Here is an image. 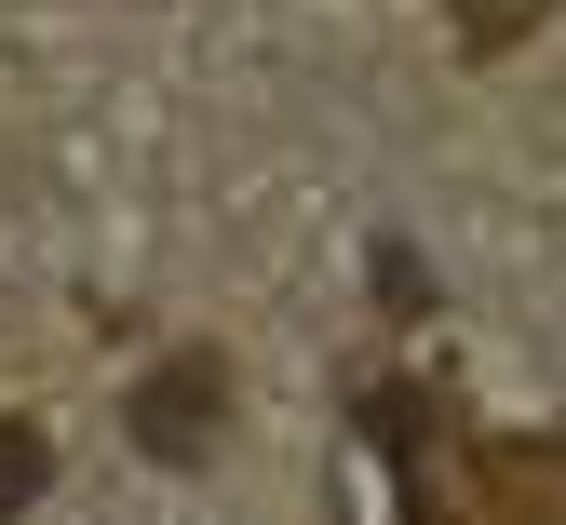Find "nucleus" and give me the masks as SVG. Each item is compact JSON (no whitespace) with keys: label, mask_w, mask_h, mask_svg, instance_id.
Listing matches in <instances>:
<instances>
[{"label":"nucleus","mask_w":566,"mask_h":525,"mask_svg":"<svg viewBox=\"0 0 566 525\" xmlns=\"http://www.w3.org/2000/svg\"><path fill=\"white\" fill-rule=\"evenodd\" d=\"M217 431H230V350H163L149 378H135V444L149 459H217Z\"/></svg>","instance_id":"nucleus-1"},{"label":"nucleus","mask_w":566,"mask_h":525,"mask_svg":"<svg viewBox=\"0 0 566 525\" xmlns=\"http://www.w3.org/2000/svg\"><path fill=\"white\" fill-rule=\"evenodd\" d=\"M41 485H54V444H41L28 418H0V525H14V512H28Z\"/></svg>","instance_id":"nucleus-2"},{"label":"nucleus","mask_w":566,"mask_h":525,"mask_svg":"<svg viewBox=\"0 0 566 525\" xmlns=\"http://www.w3.org/2000/svg\"><path fill=\"white\" fill-rule=\"evenodd\" d=\"M526 14H539V0H472V14H459V41H472V54H500Z\"/></svg>","instance_id":"nucleus-3"}]
</instances>
